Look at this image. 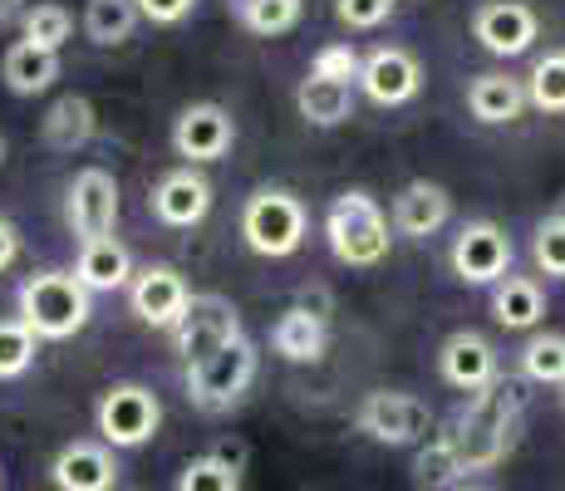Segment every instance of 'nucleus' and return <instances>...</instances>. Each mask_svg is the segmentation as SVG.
Segmentation results:
<instances>
[{"mask_svg": "<svg viewBox=\"0 0 565 491\" xmlns=\"http://www.w3.org/2000/svg\"><path fill=\"white\" fill-rule=\"evenodd\" d=\"M0 79H6V89L10 94H20V98H35V94H45L54 79H60V54H50V50H35V45H10L6 50V60H0Z\"/></svg>", "mask_w": 565, "mask_h": 491, "instance_id": "24", "label": "nucleus"}, {"mask_svg": "<svg viewBox=\"0 0 565 491\" xmlns=\"http://www.w3.org/2000/svg\"><path fill=\"white\" fill-rule=\"evenodd\" d=\"M497 349L482 340L477 330H458V334H448L438 349V374H443V384L448 388H458V393H477V388H487V384H497Z\"/></svg>", "mask_w": 565, "mask_h": 491, "instance_id": "17", "label": "nucleus"}, {"mask_svg": "<svg viewBox=\"0 0 565 491\" xmlns=\"http://www.w3.org/2000/svg\"><path fill=\"white\" fill-rule=\"evenodd\" d=\"M188 300H192L188 280L172 266H143L128 280V310L143 324H153V330H172L182 320V310H188Z\"/></svg>", "mask_w": 565, "mask_h": 491, "instance_id": "14", "label": "nucleus"}, {"mask_svg": "<svg viewBox=\"0 0 565 491\" xmlns=\"http://www.w3.org/2000/svg\"><path fill=\"white\" fill-rule=\"evenodd\" d=\"M516 369L526 384L561 388L565 384V334L561 330H536L516 354Z\"/></svg>", "mask_w": 565, "mask_h": 491, "instance_id": "26", "label": "nucleus"}, {"mask_svg": "<svg viewBox=\"0 0 565 491\" xmlns=\"http://www.w3.org/2000/svg\"><path fill=\"white\" fill-rule=\"evenodd\" d=\"M458 491H477V487H458Z\"/></svg>", "mask_w": 565, "mask_h": 491, "instance_id": "42", "label": "nucleus"}, {"mask_svg": "<svg viewBox=\"0 0 565 491\" xmlns=\"http://www.w3.org/2000/svg\"><path fill=\"white\" fill-rule=\"evenodd\" d=\"M94 428H99V442L114 447V452H134V447H148L162 428V403L148 384H108L94 403Z\"/></svg>", "mask_w": 565, "mask_h": 491, "instance_id": "5", "label": "nucleus"}, {"mask_svg": "<svg viewBox=\"0 0 565 491\" xmlns=\"http://www.w3.org/2000/svg\"><path fill=\"white\" fill-rule=\"evenodd\" d=\"M0 158H6V138H0Z\"/></svg>", "mask_w": 565, "mask_h": 491, "instance_id": "41", "label": "nucleus"}, {"mask_svg": "<svg viewBox=\"0 0 565 491\" xmlns=\"http://www.w3.org/2000/svg\"><path fill=\"white\" fill-rule=\"evenodd\" d=\"M242 310H236L226 295L206 290V295H192L182 320L172 324V349L182 354V364H198V359L216 354V349L236 344L242 340Z\"/></svg>", "mask_w": 565, "mask_h": 491, "instance_id": "8", "label": "nucleus"}, {"mask_svg": "<svg viewBox=\"0 0 565 491\" xmlns=\"http://www.w3.org/2000/svg\"><path fill=\"white\" fill-rule=\"evenodd\" d=\"M521 428H526V393H521V384H512V378H497V384L467 393V403L452 413L443 438L458 452L462 477H472V472L502 467L507 457H512Z\"/></svg>", "mask_w": 565, "mask_h": 491, "instance_id": "1", "label": "nucleus"}, {"mask_svg": "<svg viewBox=\"0 0 565 491\" xmlns=\"http://www.w3.org/2000/svg\"><path fill=\"white\" fill-rule=\"evenodd\" d=\"M94 134H99V114H94V104L84 94L54 98V104L45 108V118H40V138H45V148H54V152L89 148Z\"/></svg>", "mask_w": 565, "mask_h": 491, "instance_id": "20", "label": "nucleus"}, {"mask_svg": "<svg viewBox=\"0 0 565 491\" xmlns=\"http://www.w3.org/2000/svg\"><path fill=\"white\" fill-rule=\"evenodd\" d=\"M306 202L286 188H256L242 206V242L266 260H286L306 246Z\"/></svg>", "mask_w": 565, "mask_h": 491, "instance_id": "4", "label": "nucleus"}, {"mask_svg": "<svg viewBox=\"0 0 565 491\" xmlns=\"http://www.w3.org/2000/svg\"><path fill=\"white\" fill-rule=\"evenodd\" d=\"M15 305H20V324L35 340H54V344L74 340L94 314V295L74 280V270H35V276H25L15 290Z\"/></svg>", "mask_w": 565, "mask_h": 491, "instance_id": "2", "label": "nucleus"}, {"mask_svg": "<svg viewBox=\"0 0 565 491\" xmlns=\"http://www.w3.org/2000/svg\"><path fill=\"white\" fill-rule=\"evenodd\" d=\"M556 403H561V408H565V384H561V388H556Z\"/></svg>", "mask_w": 565, "mask_h": 491, "instance_id": "40", "label": "nucleus"}, {"mask_svg": "<svg viewBox=\"0 0 565 491\" xmlns=\"http://www.w3.org/2000/svg\"><path fill=\"white\" fill-rule=\"evenodd\" d=\"M334 15L350 30H379L394 15V0H334Z\"/></svg>", "mask_w": 565, "mask_h": 491, "instance_id": "36", "label": "nucleus"}, {"mask_svg": "<svg viewBox=\"0 0 565 491\" xmlns=\"http://www.w3.org/2000/svg\"><path fill=\"white\" fill-rule=\"evenodd\" d=\"M236 143V118L226 114L222 104H188L178 118H172V148L178 158H188V168H202V162H222Z\"/></svg>", "mask_w": 565, "mask_h": 491, "instance_id": "11", "label": "nucleus"}, {"mask_svg": "<svg viewBox=\"0 0 565 491\" xmlns=\"http://www.w3.org/2000/svg\"><path fill=\"white\" fill-rule=\"evenodd\" d=\"M531 260H536V270L565 280V212H551L536 222V232H531Z\"/></svg>", "mask_w": 565, "mask_h": 491, "instance_id": "34", "label": "nucleus"}, {"mask_svg": "<svg viewBox=\"0 0 565 491\" xmlns=\"http://www.w3.org/2000/svg\"><path fill=\"white\" fill-rule=\"evenodd\" d=\"M354 84L364 89L369 104L398 108V104H408V98H418L423 64L413 60L404 45H379V50H369L360 60V79H354Z\"/></svg>", "mask_w": 565, "mask_h": 491, "instance_id": "13", "label": "nucleus"}, {"mask_svg": "<svg viewBox=\"0 0 565 491\" xmlns=\"http://www.w3.org/2000/svg\"><path fill=\"white\" fill-rule=\"evenodd\" d=\"M296 108L310 128H340L354 118V84H330V79L306 74L296 89Z\"/></svg>", "mask_w": 565, "mask_h": 491, "instance_id": "25", "label": "nucleus"}, {"mask_svg": "<svg viewBox=\"0 0 565 491\" xmlns=\"http://www.w3.org/2000/svg\"><path fill=\"white\" fill-rule=\"evenodd\" d=\"M50 482L60 491H118V457L114 447L74 438L54 452L50 462Z\"/></svg>", "mask_w": 565, "mask_h": 491, "instance_id": "15", "label": "nucleus"}, {"mask_svg": "<svg viewBox=\"0 0 565 491\" xmlns=\"http://www.w3.org/2000/svg\"><path fill=\"white\" fill-rule=\"evenodd\" d=\"M354 428L379 447H418L433 428V413L423 398L398 388H374L369 398L354 408Z\"/></svg>", "mask_w": 565, "mask_h": 491, "instance_id": "7", "label": "nucleus"}, {"mask_svg": "<svg viewBox=\"0 0 565 491\" xmlns=\"http://www.w3.org/2000/svg\"><path fill=\"white\" fill-rule=\"evenodd\" d=\"M134 30H138L134 0H89V6H84V35H89L99 50L124 45Z\"/></svg>", "mask_w": 565, "mask_h": 491, "instance_id": "27", "label": "nucleus"}, {"mask_svg": "<svg viewBox=\"0 0 565 491\" xmlns=\"http://www.w3.org/2000/svg\"><path fill=\"white\" fill-rule=\"evenodd\" d=\"M15 256H20V232H15L10 216H0V276L15 266Z\"/></svg>", "mask_w": 565, "mask_h": 491, "instance_id": "38", "label": "nucleus"}, {"mask_svg": "<svg viewBox=\"0 0 565 491\" xmlns=\"http://www.w3.org/2000/svg\"><path fill=\"white\" fill-rule=\"evenodd\" d=\"M20 30H25V45L60 54L74 35V15L60 6V0H40V6H30L25 15H20Z\"/></svg>", "mask_w": 565, "mask_h": 491, "instance_id": "29", "label": "nucleus"}, {"mask_svg": "<svg viewBox=\"0 0 565 491\" xmlns=\"http://www.w3.org/2000/svg\"><path fill=\"white\" fill-rule=\"evenodd\" d=\"M324 242H330L334 260L354 270H369L388 256L394 236H388V216L384 206L374 202L364 188L340 192L330 206H324Z\"/></svg>", "mask_w": 565, "mask_h": 491, "instance_id": "3", "label": "nucleus"}, {"mask_svg": "<svg viewBox=\"0 0 565 491\" xmlns=\"http://www.w3.org/2000/svg\"><path fill=\"white\" fill-rule=\"evenodd\" d=\"M541 20L526 0H482L472 10V40L497 60H516L536 45Z\"/></svg>", "mask_w": 565, "mask_h": 491, "instance_id": "12", "label": "nucleus"}, {"mask_svg": "<svg viewBox=\"0 0 565 491\" xmlns=\"http://www.w3.org/2000/svg\"><path fill=\"white\" fill-rule=\"evenodd\" d=\"M467 108H472L477 124H516L526 114V84L512 79V74L492 70V74H477L467 84Z\"/></svg>", "mask_w": 565, "mask_h": 491, "instance_id": "22", "label": "nucleus"}, {"mask_svg": "<svg viewBox=\"0 0 565 491\" xmlns=\"http://www.w3.org/2000/svg\"><path fill=\"white\" fill-rule=\"evenodd\" d=\"M148 206H153V216L162 226L188 232V226L206 222V212H212V182H206L198 168H172L168 178H158Z\"/></svg>", "mask_w": 565, "mask_h": 491, "instance_id": "16", "label": "nucleus"}, {"mask_svg": "<svg viewBox=\"0 0 565 491\" xmlns=\"http://www.w3.org/2000/svg\"><path fill=\"white\" fill-rule=\"evenodd\" d=\"M128 491H134V487H128Z\"/></svg>", "mask_w": 565, "mask_h": 491, "instance_id": "43", "label": "nucleus"}, {"mask_svg": "<svg viewBox=\"0 0 565 491\" xmlns=\"http://www.w3.org/2000/svg\"><path fill=\"white\" fill-rule=\"evenodd\" d=\"M178 491H242V462H232L222 452L192 457L178 472Z\"/></svg>", "mask_w": 565, "mask_h": 491, "instance_id": "32", "label": "nucleus"}, {"mask_svg": "<svg viewBox=\"0 0 565 491\" xmlns=\"http://www.w3.org/2000/svg\"><path fill=\"white\" fill-rule=\"evenodd\" d=\"M448 260L462 286H497L502 276H512V236L497 222L477 216V222H467L462 232L452 236Z\"/></svg>", "mask_w": 565, "mask_h": 491, "instance_id": "10", "label": "nucleus"}, {"mask_svg": "<svg viewBox=\"0 0 565 491\" xmlns=\"http://www.w3.org/2000/svg\"><path fill=\"white\" fill-rule=\"evenodd\" d=\"M40 354V340L25 330L20 320H0V384H10V378H25L30 364H35Z\"/></svg>", "mask_w": 565, "mask_h": 491, "instance_id": "33", "label": "nucleus"}, {"mask_svg": "<svg viewBox=\"0 0 565 491\" xmlns=\"http://www.w3.org/2000/svg\"><path fill=\"white\" fill-rule=\"evenodd\" d=\"M300 15H306V0H236V20L260 40L296 30Z\"/></svg>", "mask_w": 565, "mask_h": 491, "instance_id": "31", "label": "nucleus"}, {"mask_svg": "<svg viewBox=\"0 0 565 491\" xmlns=\"http://www.w3.org/2000/svg\"><path fill=\"white\" fill-rule=\"evenodd\" d=\"M462 482V467H458V452H452V442L443 438H428L418 442V457H413V487L418 491H448Z\"/></svg>", "mask_w": 565, "mask_h": 491, "instance_id": "28", "label": "nucleus"}, {"mask_svg": "<svg viewBox=\"0 0 565 491\" xmlns=\"http://www.w3.org/2000/svg\"><path fill=\"white\" fill-rule=\"evenodd\" d=\"M521 84H526V108H541V114H565V50L541 54Z\"/></svg>", "mask_w": 565, "mask_h": 491, "instance_id": "30", "label": "nucleus"}, {"mask_svg": "<svg viewBox=\"0 0 565 491\" xmlns=\"http://www.w3.org/2000/svg\"><path fill=\"white\" fill-rule=\"evenodd\" d=\"M256 364H260V354H256V344L246 340H236V344H226V349H216V354H206L198 359V364H188V398H192V408H202V413H226V408H236L242 403V393L256 384Z\"/></svg>", "mask_w": 565, "mask_h": 491, "instance_id": "6", "label": "nucleus"}, {"mask_svg": "<svg viewBox=\"0 0 565 491\" xmlns=\"http://www.w3.org/2000/svg\"><path fill=\"white\" fill-rule=\"evenodd\" d=\"M25 10H30V0H0V30L15 25V20L25 15Z\"/></svg>", "mask_w": 565, "mask_h": 491, "instance_id": "39", "label": "nucleus"}, {"mask_svg": "<svg viewBox=\"0 0 565 491\" xmlns=\"http://www.w3.org/2000/svg\"><path fill=\"white\" fill-rule=\"evenodd\" d=\"M74 280H79L89 295L128 290V280H134V256H128V246L114 242V236L84 242L79 246V260H74Z\"/></svg>", "mask_w": 565, "mask_h": 491, "instance_id": "21", "label": "nucleus"}, {"mask_svg": "<svg viewBox=\"0 0 565 491\" xmlns=\"http://www.w3.org/2000/svg\"><path fill=\"white\" fill-rule=\"evenodd\" d=\"M448 216H452L448 188H438V182H428V178L404 182L398 196H394V232L398 236H413V242H423V236H438L443 226H448Z\"/></svg>", "mask_w": 565, "mask_h": 491, "instance_id": "18", "label": "nucleus"}, {"mask_svg": "<svg viewBox=\"0 0 565 491\" xmlns=\"http://www.w3.org/2000/svg\"><path fill=\"white\" fill-rule=\"evenodd\" d=\"M134 10L148 25H182L198 10V0H134Z\"/></svg>", "mask_w": 565, "mask_h": 491, "instance_id": "37", "label": "nucleus"}, {"mask_svg": "<svg viewBox=\"0 0 565 491\" xmlns=\"http://www.w3.org/2000/svg\"><path fill=\"white\" fill-rule=\"evenodd\" d=\"M118 212H124V202H118V178L108 168H79L70 178V188H64V222L79 236V246L114 236Z\"/></svg>", "mask_w": 565, "mask_h": 491, "instance_id": "9", "label": "nucleus"}, {"mask_svg": "<svg viewBox=\"0 0 565 491\" xmlns=\"http://www.w3.org/2000/svg\"><path fill=\"white\" fill-rule=\"evenodd\" d=\"M310 74L315 79H330V84H354L360 79V50L350 45V40H340V45H320L310 60Z\"/></svg>", "mask_w": 565, "mask_h": 491, "instance_id": "35", "label": "nucleus"}, {"mask_svg": "<svg viewBox=\"0 0 565 491\" xmlns=\"http://www.w3.org/2000/svg\"><path fill=\"white\" fill-rule=\"evenodd\" d=\"M492 320L502 330H536L546 320V290L531 276H502L492 286Z\"/></svg>", "mask_w": 565, "mask_h": 491, "instance_id": "23", "label": "nucleus"}, {"mask_svg": "<svg viewBox=\"0 0 565 491\" xmlns=\"http://www.w3.org/2000/svg\"><path fill=\"white\" fill-rule=\"evenodd\" d=\"M270 349H276L286 364H320L324 349H330V324H324L320 310L290 305V310L270 324Z\"/></svg>", "mask_w": 565, "mask_h": 491, "instance_id": "19", "label": "nucleus"}]
</instances>
